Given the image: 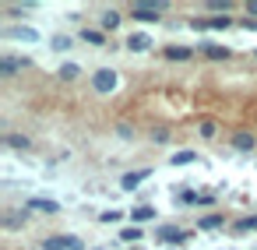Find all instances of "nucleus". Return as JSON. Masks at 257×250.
Masks as SVG:
<instances>
[{"label":"nucleus","mask_w":257,"mask_h":250,"mask_svg":"<svg viewBox=\"0 0 257 250\" xmlns=\"http://www.w3.org/2000/svg\"><path fill=\"white\" fill-rule=\"evenodd\" d=\"M208 8H211V11H218V15H229V8H232V4H229V0H211Z\"/></svg>","instance_id":"393cba45"},{"label":"nucleus","mask_w":257,"mask_h":250,"mask_svg":"<svg viewBox=\"0 0 257 250\" xmlns=\"http://www.w3.org/2000/svg\"><path fill=\"white\" fill-rule=\"evenodd\" d=\"M131 218H134L138 225H141V222H152V218H155V208H152V204H138V208L131 211Z\"/></svg>","instance_id":"dca6fc26"},{"label":"nucleus","mask_w":257,"mask_h":250,"mask_svg":"<svg viewBox=\"0 0 257 250\" xmlns=\"http://www.w3.org/2000/svg\"><path fill=\"white\" fill-rule=\"evenodd\" d=\"M197 134H201L204 141H215V138H218V123L204 116V120H197Z\"/></svg>","instance_id":"9b49d317"},{"label":"nucleus","mask_w":257,"mask_h":250,"mask_svg":"<svg viewBox=\"0 0 257 250\" xmlns=\"http://www.w3.org/2000/svg\"><path fill=\"white\" fill-rule=\"evenodd\" d=\"M131 18H138V22H159L162 18V8L159 4H134L131 8Z\"/></svg>","instance_id":"39448f33"},{"label":"nucleus","mask_w":257,"mask_h":250,"mask_svg":"<svg viewBox=\"0 0 257 250\" xmlns=\"http://www.w3.org/2000/svg\"><path fill=\"white\" fill-rule=\"evenodd\" d=\"M4 145H8V148H18V152H29V148H32V138H25V134H8Z\"/></svg>","instance_id":"ddd939ff"},{"label":"nucleus","mask_w":257,"mask_h":250,"mask_svg":"<svg viewBox=\"0 0 257 250\" xmlns=\"http://www.w3.org/2000/svg\"><path fill=\"white\" fill-rule=\"evenodd\" d=\"M4 36H8V39H29V43L36 39V32H32V29H8Z\"/></svg>","instance_id":"aec40b11"},{"label":"nucleus","mask_w":257,"mask_h":250,"mask_svg":"<svg viewBox=\"0 0 257 250\" xmlns=\"http://www.w3.org/2000/svg\"><path fill=\"white\" fill-rule=\"evenodd\" d=\"M197 225H201V229H218V225H225V215H204Z\"/></svg>","instance_id":"6ab92c4d"},{"label":"nucleus","mask_w":257,"mask_h":250,"mask_svg":"<svg viewBox=\"0 0 257 250\" xmlns=\"http://www.w3.org/2000/svg\"><path fill=\"white\" fill-rule=\"evenodd\" d=\"M120 22H123V15H120V11H106V15L99 18V29H102V32H116V25H120Z\"/></svg>","instance_id":"9d476101"},{"label":"nucleus","mask_w":257,"mask_h":250,"mask_svg":"<svg viewBox=\"0 0 257 250\" xmlns=\"http://www.w3.org/2000/svg\"><path fill=\"white\" fill-rule=\"evenodd\" d=\"M159 239H166V243H183V239H190V232H187V229H176V225H162V229H159Z\"/></svg>","instance_id":"1a4fd4ad"},{"label":"nucleus","mask_w":257,"mask_h":250,"mask_svg":"<svg viewBox=\"0 0 257 250\" xmlns=\"http://www.w3.org/2000/svg\"><path fill=\"white\" fill-rule=\"evenodd\" d=\"M120 239H127V243H131V239H141V225H131V229H123V232H120Z\"/></svg>","instance_id":"b1692460"},{"label":"nucleus","mask_w":257,"mask_h":250,"mask_svg":"<svg viewBox=\"0 0 257 250\" xmlns=\"http://www.w3.org/2000/svg\"><path fill=\"white\" fill-rule=\"evenodd\" d=\"M246 15H250V18L257 15V0H253V4H246Z\"/></svg>","instance_id":"c85d7f7f"},{"label":"nucleus","mask_w":257,"mask_h":250,"mask_svg":"<svg viewBox=\"0 0 257 250\" xmlns=\"http://www.w3.org/2000/svg\"><path fill=\"white\" fill-rule=\"evenodd\" d=\"M78 74H81V67H78V64H64V67L57 71V78H60V81H74Z\"/></svg>","instance_id":"a211bd4d"},{"label":"nucleus","mask_w":257,"mask_h":250,"mask_svg":"<svg viewBox=\"0 0 257 250\" xmlns=\"http://www.w3.org/2000/svg\"><path fill=\"white\" fill-rule=\"evenodd\" d=\"M229 145H232L236 152H253V148H257V134H253V131H232Z\"/></svg>","instance_id":"7ed1b4c3"},{"label":"nucleus","mask_w":257,"mask_h":250,"mask_svg":"<svg viewBox=\"0 0 257 250\" xmlns=\"http://www.w3.org/2000/svg\"><path fill=\"white\" fill-rule=\"evenodd\" d=\"M25 211H50V215H57V211H60V204H57V201H46V197H29Z\"/></svg>","instance_id":"6e6552de"},{"label":"nucleus","mask_w":257,"mask_h":250,"mask_svg":"<svg viewBox=\"0 0 257 250\" xmlns=\"http://www.w3.org/2000/svg\"><path fill=\"white\" fill-rule=\"evenodd\" d=\"M253 57H257V50H253Z\"/></svg>","instance_id":"c756f323"},{"label":"nucleus","mask_w":257,"mask_h":250,"mask_svg":"<svg viewBox=\"0 0 257 250\" xmlns=\"http://www.w3.org/2000/svg\"><path fill=\"white\" fill-rule=\"evenodd\" d=\"M22 225V215L18 211H8V218H4V229H18Z\"/></svg>","instance_id":"5701e85b"},{"label":"nucleus","mask_w":257,"mask_h":250,"mask_svg":"<svg viewBox=\"0 0 257 250\" xmlns=\"http://www.w3.org/2000/svg\"><path fill=\"white\" fill-rule=\"evenodd\" d=\"M148 46H152V39H148V36H141V32H134V36L127 39V50H134V53H145Z\"/></svg>","instance_id":"2eb2a0df"},{"label":"nucleus","mask_w":257,"mask_h":250,"mask_svg":"<svg viewBox=\"0 0 257 250\" xmlns=\"http://www.w3.org/2000/svg\"><path fill=\"white\" fill-rule=\"evenodd\" d=\"M148 173H152V169H134V173H123V176H120V187H123V190H134L138 183H145V180H148Z\"/></svg>","instance_id":"0eeeda50"},{"label":"nucleus","mask_w":257,"mask_h":250,"mask_svg":"<svg viewBox=\"0 0 257 250\" xmlns=\"http://www.w3.org/2000/svg\"><path fill=\"white\" fill-rule=\"evenodd\" d=\"M116 85H120V78H116V71H113V67H99V71L92 74V88H95L99 95L116 92Z\"/></svg>","instance_id":"f257e3e1"},{"label":"nucleus","mask_w":257,"mask_h":250,"mask_svg":"<svg viewBox=\"0 0 257 250\" xmlns=\"http://www.w3.org/2000/svg\"><path fill=\"white\" fill-rule=\"evenodd\" d=\"M53 50H71V39L67 36H53Z\"/></svg>","instance_id":"a878e982"},{"label":"nucleus","mask_w":257,"mask_h":250,"mask_svg":"<svg viewBox=\"0 0 257 250\" xmlns=\"http://www.w3.org/2000/svg\"><path fill=\"white\" fill-rule=\"evenodd\" d=\"M229 25H232L229 15H215V18H208V29H211V32H225Z\"/></svg>","instance_id":"f3484780"},{"label":"nucleus","mask_w":257,"mask_h":250,"mask_svg":"<svg viewBox=\"0 0 257 250\" xmlns=\"http://www.w3.org/2000/svg\"><path fill=\"white\" fill-rule=\"evenodd\" d=\"M116 218H120V211H116V208H113V211H102V215H99V222H116Z\"/></svg>","instance_id":"cd10ccee"},{"label":"nucleus","mask_w":257,"mask_h":250,"mask_svg":"<svg viewBox=\"0 0 257 250\" xmlns=\"http://www.w3.org/2000/svg\"><path fill=\"white\" fill-rule=\"evenodd\" d=\"M194 159H197V155H194V152H176V155H173V159H169V162H173V166H190V162H194Z\"/></svg>","instance_id":"4be33fe9"},{"label":"nucleus","mask_w":257,"mask_h":250,"mask_svg":"<svg viewBox=\"0 0 257 250\" xmlns=\"http://www.w3.org/2000/svg\"><path fill=\"white\" fill-rule=\"evenodd\" d=\"M22 67H29V60H25V57H11V53L0 57V78H15Z\"/></svg>","instance_id":"20e7f679"},{"label":"nucleus","mask_w":257,"mask_h":250,"mask_svg":"<svg viewBox=\"0 0 257 250\" xmlns=\"http://www.w3.org/2000/svg\"><path fill=\"white\" fill-rule=\"evenodd\" d=\"M162 53H166V60H190V57H194L190 46H166Z\"/></svg>","instance_id":"f8f14e48"},{"label":"nucleus","mask_w":257,"mask_h":250,"mask_svg":"<svg viewBox=\"0 0 257 250\" xmlns=\"http://www.w3.org/2000/svg\"><path fill=\"white\" fill-rule=\"evenodd\" d=\"M152 141H155V145H166V141H169V131H162V127H159V131L152 134Z\"/></svg>","instance_id":"bb28decb"},{"label":"nucleus","mask_w":257,"mask_h":250,"mask_svg":"<svg viewBox=\"0 0 257 250\" xmlns=\"http://www.w3.org/2000/svg\"><path fill=\"white\" fill-rule=\"evenodd\" d=\"M81 39L92 43V46H106V32L102 29H81Z\"/></svg>","instance_id":"4468645a"},{"label":"nucleus","mask_w":257,"mask_h":250,"mask_svg":"<svg viewBox=\"0 0 257 250\" xmlns=\"http://www.w3.org/2000/svg\"><path fill=\"white\" fill-rule=\"evenodd\" d=\"M201 53H204L208 60H229V57H232V50H229V46H218V43H204Z\"/></svg>","instance_id":"423d86ee"},{"label":"nucleus","mask_w":257,"mask_h":250,"mask_svg":"<svg viewBox=\"0 0 257 250\" xmlns=\"http://www.w3.org/2000/svg\"><path fill=\"white\" fill-rule=\"evenodd\" d=\"M232 229H236V232H246V229H257V215H250V218H236V222H232Z\"/></svg>","instance_id":"412c9836"},{"label":"nucleus","mask_w":257,"mask_h":250,"mask_svg":"<svg viewBox=\"0 0 257 250\" xmlns=\"http://www.w3.org/2000/svg\"><path fill=\"white\" fill-rule=\"evenodd\" d=\"M43 250H81V239H78V236H71V232L46 236V239H43Z\"/></svg>","instance_id":"f03ea898"}]
</instances>
